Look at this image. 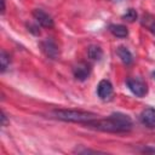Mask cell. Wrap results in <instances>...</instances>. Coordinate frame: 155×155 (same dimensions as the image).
I'll use <instances>...</instances> for the list:
<instances>
[{"mask_svg": "<svg viewBox=\"0 0 155 155\" xmlns=\"http://www.w3.org/2000/svg\"><path fill=\"white\" fill-rule=\"evenodd\" d=\"M88 127L103 131V132H113V133H120V132H128L133 127L132 119L122 113H113L105 119H93L88 122H86Z\"/></svg>", "mask_w": 155, "mask_h": 155, "instance_id": "cell-1", "label": "cell"}, {"mask_svg": "<svg viewBox=\"0 0 155 155\" xmlns=\"http://www.w3.org/2000/svg\"><path fill=\"white\" fill-rule=\"evenodd\" d=\"M51 115L62 121H70L79 124H86L97 117L94 113L84 111V110H71V109H56L52 110Z\"/></svg>", "mask_w": 155, "mask_h": 155, "instance_id": "cell-2", "label": "cell"}, {"mask_svg": "<svg viewBox=\"0 0 155 155\" xmlns=\"http://www.w3.org/2000/svg\"><path fill=\"white\" fill-rule=\"evenodd\" d=\"M126 85L130 88V91L136 94L137 97H144L148 92V87L147 84L139 79V78H130L126 80Z\"/></svg>", "mask_w": 155, "mask_h": 155, "instance_id": "cell-3", "label": "cell"}, {"mask_svg": "<svg viewBox=\"0 0 155 155\" xmlns=\"http://www.w3.org/2000/svg\"><path fill=\"white\" fill-rule=\"evenodd\" d=\"M40 47H41L42 52H44L47 57H50L51 59H57V58H58V56H59V50H58V46L56 45V42H54L52 39L47 38V39H45L44 41H41V42H40Z\"/></svg>", "mask_w": 155, "mask_h": 155, "instance_id": "cell-4", "label": "cell"}, {"mask_svg": "<svg viewBox=\"0 0 155 155\" xmlns=\"http://www.w3.org/2000/svg\"><path fill=\"white\" fill-rule=\"evenodd\" d=\"M114 90L109 80H101L97 86V94L102 101H109L113 97Z\"/></svg>", "mask_w": 155, "mask_h": 155, "instance_id": "cell-5", "label": "cell"}, {"mask_svg": "<svg viewBox=\"0 0 155 155\" xmlns=\"http://www.w3.org/2000/svg\"><path fill=\"white\" fill-rule=\"evenodd\" d=\"M73 73H74V76L76 80L85 81L91 75V67H90V64H87L85 62H80L73 68Z\"/></svg>", "mask_w": 155, "mask_h": 155, "instance_id": "cell-6", "label": "cell"}, {"mask_svg": "<svg viewBox=\"0 0 155 155\" xmlns=\"http://www.w3.org/2000/svg\"><path fill=\"white\" fill-rule=\"evenodd\" d=\"M33 17L35 18V21L41 25V27H45V28H52L53 27V19L52 17L46 13L45 11L40 10V8H35L33 11Z\"/></svg>", "mask_w": 155, "mask_h": 155, "instance_id": "cell-7", "label": "cell"}, {"mask_svg": "<svg viewBox=\"0 0 155 155\" xmlns=\"http://www.w3.org/2000/svg\"><path fill=\"white\" fill-rule=\"evenodd\" d=\"M140 121L144 126L149 128H155V109L147 108L140 114Z\"/></svg>", "mask_w": 155, "mask_h": 155, "instance_id": "cell-8", "label": "cell"}, {"mask_svg": "<svg viewBox=\"0 0 155 155\" xmlns=\"http://www.w3.org/2000/svg\"><path fill=\"white\" fill-rule=\"evenodd\" d=\"M116 53L117 56L120 57V59L125 63V64H131L133 62V56L131 53V51L125 47V46H119L117 50H116Z\"/></svg>", "mask_w": 155, "mask_h": 155, "instance_id": "cell-9", "label": "cell"}, {"mask_svg": "<svg viewBox=\"0 0 155 155\" xmlns=\"http://www.w3.org/2000/svg\"><path fill=\"white\" fill-rule=\"evenodd\" d=\"M109 31L116 38H126L128 35V30L126 25H122V24H110Z\"/></svg>", "mask_w": 155, "mask_h": 155, "instance_id": "cell-10", "label": "cell"}, {"mask_svg": "<svg viewBox=\"0 0 155 155\" xmlns=\"http://www.w3.org/2000/svg\"><path fill=\"white\" fill-rule=\"evenodd\" d=\"M87 56L92 61H99L103 57V50L98 45H90L87 48Z\"/></svg>", "mask_w": 155, "mask_h": 155, "instance_id": "cell-11", "label": "cell"}, {"mask_svg": "<svg viewBox=\"0 0 155 155\" xmlns=\"http://www.w3.org/2000/svg\"><path fill=\"white\" fill-rule=\"evenodd\" d=\"M142 24L155 35V17H153L151 15H144L142 18Z\"/></svg>", "mask_w": 155, "mask_h": 155, "instance_id": "cell-12", "label": "cell"}, {"mask_svg": "<svg viewBox=\"0 0 155 155\" xmlns=\"http://www.w3.org/2000/svg\"><path fill=\"white\" fill-rule=\"evenodd\" d=\"M10 54H7L6 51L1 50V53H0V64H1V73L6 71V69L10 67Z\"/></svg>", "mask_w": 155, "mask_h": 155, "instance_id": "cell-13", "label": "cell"}, {"mask_svg": "<svg viewBox=\"0 0 155 155\" xmlns=\"http://www.w3.org/2000/svg\"><path fill=\"white\" fill-rule=\"evenodd\" d=\"M122 19L127 21V22H134L137 19V12L134 8H128L126 11V13L122 15Z\"/></svg>", "mask_w": 155, "mask_h": 155, "instance_id": "cell-14", "label": "cell"}, {"mask_svg": "<svg viewBox=\"0 0 155 155\" xmlns=\"http://www.w3.org/2000/svg\"><path fill=\"white\" fill-rule=\"evenodd\" d=\"M27 27H28V30H29V31H31L34 35H39V34H40V30L38 29V27H36V25L27 24Z\"/></svg>", "mask_w": 155, "mask_h": 155, "instance_id": "cell-15", "label": "cell"}, {"mask_svg": "<svg viewBox=\"0 0 155 155\" xmlns=\"http://www.w3.org/2000/svg\"><path fill=\"white\" fill-rule=\"evenodd\" d=\"M75 153H80V154H88V153H93V154H96V153H101V151H98V150H91V149H76V150H75Z\"/></svg>", "mask_w": 155, "mask_h": 155, "instance_id": "cell-16", "label": "cell"}, {"mask_svg": "<svg viewBox=\"0 0 155 155\" xmlns=\"http://www.w3.org/2000/svg\"><path fill=\"white\" fill-rule=\"evenodd\" d=\"M5 10H6V6H5V0H1V15L5 13Z\"/></svg>", "mask_w": 155, "mask_h": 155, "instance_id": "cell-17", "label": "cell"}, {"mask_svg": "<svg viewBox=\"0 0 155 155\" xmlns=\"http://www.w3.org/2000/svg\"><path fill=\"white\" fill-rule=\"evenodd\" d=\"M1 124H2V126H5L6 125V115L4 114V113H1Z\"/></svg>", "mask_w": 155, "mask_h": 155, "instance_id": "cell-18", "label": "cell"}, {"mask_svg": "<svg viewBox=\"0 0 155 155\" xmlns=\"http://www.w3.org/2000/svg\"><path fill=\"white\" fill-rule=\"evenodd\" d=\"M143 151H150V153H155V149H144Z\"/></svg>", "mask_w": 155, "mask_h": 155, "instance_id": "cell-19", "label": "cell"}, {"mask_svg": "<svg viewBox=\"0 0 155 155\" xmlns=\"http://www.w3.org/2000/svg\"><path fill=\"white\" fill-rule=\"evenodd\" d=\"M153 78H154V79H155V71H154V73H153Z\"/></svg>", "mask_w": 155, "mask_h": 155, "instance_id": "cell-20", "label": "cell"}]
</instances>
